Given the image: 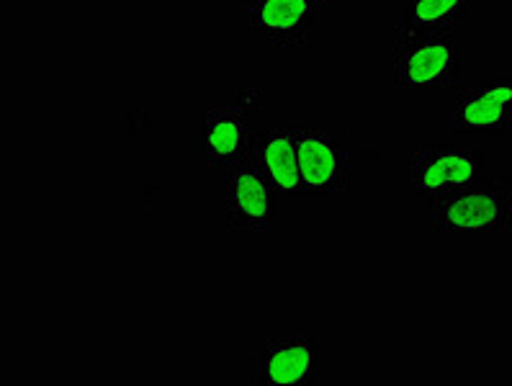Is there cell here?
I'll return each instance as SVG.
<instances>
[{"label":"cell","instance_id":"obj_10","mask_svg":"<svg viewBox=\"0 0 512 386\" xmlns=\"http://www.w3.org/2000/svg\"><path fill=\"white\" fill-rule=\"evenodd\" d=\"M476 0H407L397 39L451 37L474 16Z\"/></svg>","mask_w":512,"mask_h":386},{"label":"cell","instance_id":"obj_4","mask_svg":"<svg viewBox=\"0 0 512 386\" xmlns=\"http://www.w3.org/2000/svg\"><path fill=\"white\" fill-rule=\"evenodd\" d=\"M304 191L332 196L350 186V155L327 129H294Z\"/></svg>","mask_w":512,"mask_h":386},{"label":"cell","instance_id":"obj_2","mask_svg":"<svg viewBox=\"0 0 512 386\" xmlns=\"http://www.w3.org/2000/svg\"><path fill=\"white\" fill-rule=\"evenodd\" d=\"M458 75V49L451 37L397 39L392 78L397 88H446Z\"/></svg>","mask_w":512,"mask_h":386},{"label":"cell","instance_id":"obj_13","mask_svg":"<svg viewBox=\"0 0 512 386\" xmlns=\"http://www.w3.org/2000/svg\"><path fill=\"white\" fill-rule=\"evenodd\" d=\"M510 191H512V181H510Z\"/></svg>","mask_w":512,"mask_h":386},{"label":"cell","instance_id":"obj_7","mask_svg":"<svg viewBox=\"0 0 512 386\" xmlns=\"http://www.w3.org/2000/svg\"><path fill=\"white\" fill-rule=\"evenodd\" d=\"M482 173V155L466 147H428L412 157L410 186L422 199H438L443 193L476 181Z\"/></svg>","mask_w":512,"mask_h":386},{"label":"cell","instance_id":"obj_9","mask_svg":"<svg viewBox=\"0 0 512 386\" xmlns=\"http://www.w3.org/2000/svg\"><path fill=\"white\" fill-rule=\"evenodd\" d=\"M201 152L211 170L227 173L242 163L250 152V132H247V116L235 103H214L204 111L201 124Z\"/></svg>","mask_w":512,"mask_h":386},{"label":"cell","instance_id":"obj_12","mask_svg":"<svg viewBox=\"0 0 512 386\" xmlns=\"http://www.w3.org/2000/svg\"><path fill=\"white\" fill-rule=\"evenodd\" d=\"M312 3H317V6H320V3H327V0H312Z\"/></svg>","mask_w":512,"mask_h":386},{"label":"cell","instance_id":"obj_3","mask_svg":"<svg viewBox=\"0 0 512 386\" xmlns=\"http://www.w3.org/2000/svg\"><path fill=\"white\" fill-rule=\"evenodd\" d=\"M224 199H227V224L232 232H266L276 214L273 183L250 155L224 173Z\"/></svg>","mask_w":512,"mask_h":386},{"label":"cell","instance_id":"obj_8","mask_svg":"<svg viewBox=\"0 0 512 386\" xmlns=\"http://www.w3.org/2000/svg\"><path fill=\"white\" fill-rule=\"evenodd\" d=\"M312 0H242L247 29L273 47H302L312 37Z\"/></svg>","mask_w":512,"mask_h":386},{"label":"cell","instance_id":"obj_11","mask_svg":"<svg viewBox=\"0 0 512 386\" xmlns=\"http://www.w3.org/2000/svg\"><path fill=\"white\" fill-rule=\"evenodd\" d=\"M253 155L273 188L281 193H302V170H299V147L294 129H266L253 142Z\"/></svg>","mask_w":512,"mask_h":386},{"label":"cell","instance_id":"obj_5","mask_svg":"<svg viewBox=\"0 0 512 386\" xmlns=\"http://www.w3.org/2000/svg\"><path fill=\"white\" fill-rule=\"evenodd\" d=\"M258 371L268 386L312 384L327 371V356L309 335H276L260 350Z\"/></svg>","mask_w":512,"mask_h":386},{"label":"cell","instance_id":"obj_1","mask_svg":"<svg viewBox=\"0 0 512 386\" xmlns=\"http://www.w3.org/2000/svg\"><path fill=\"white\" fill-rule=\"evenodd\" d=\"M433 224L440 232L512 230V191L502 178H476L433 199Z\"/></svg>","mask_w":512,"mask_h":386},{"label":"cell","instance_id":"obj_6","mask_svg":"<svg viewBox=\"0 0 512 386\" xmlns=\"http://www.w3.org/2000/svg\"><path fill=\"white\" fill-rule=\"evenodd\" d=\"M451 124L458 134H505L512 129V78L482 80L458 93Z\"/></svg>","mask_w":512,"mask_h":386}]
</instances>
